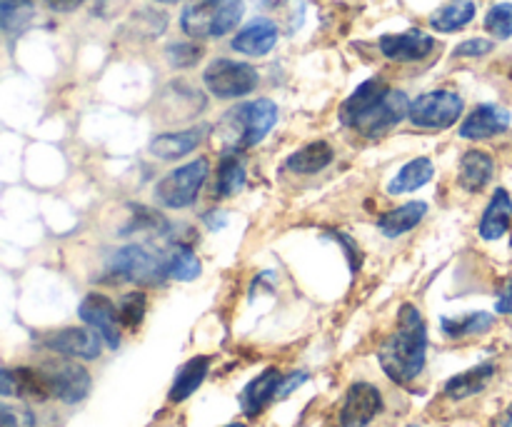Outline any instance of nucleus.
<instances>
[{"mask_svg":"<svg viewBox=\"0 0 512 427\" xmlns=\"http://www.w3.org/2000/svg\"><path fill=\"white\" fill-rule=\"evenodd\" d=\"M378 360L393 383L410 385L423 375L428 360V325L415 305L405 303L398 313V325L380 345Z\"/></svg>","mask_w":512,"mask_h":427,"instance_id":"f257e3e1","label":"nucleus"},{"mask_svg":"<svg viewBox=\"0 0 512 427\" xmlns=\"http://www.w3.org/2000/svg\"><path fill=\"white\" fill-rule=\"evenodd\" d=\"M278 123V105L270 98L250 100L230 108L215 128V140L223 153H243L268 138Z\"/></svg>","mask_w":512,"mask_h":427,"instance_id":"f03ea898","label":"nucleus"},{"mask_svg":"<svg viewBox=\"0 0 512 427\" xmlns=\"http://www.w3.org/2000/svg\"><path fill=\"white\" fill-rule=\"evenodd\" d=\"M243 13V0H193L180 13V28L193 40H215L238 28Z\"/></svg>","mask_w":512,"mask_h":427,"instance_id":"7ed1b4c3","label":"nucleus"},{"mask_svg":"<svg viewBox=\"0 0 512 427\" xmlns=\"http://www.w3.org/2000/svg\"><path fill=\"white\" fill-rule=\"evenodd\" d=\"M168 278L163 255L153 253L145 245H123L113 250L105 263L103 280L100 283L118 285V283H135V285H160Z\"/></svg>","mask_w":512,"mask_h":427,"instance_id":"20e7f679","label":"nucleus"},{"mask_svg":"<svg viewBox=\"0 0 512 427\" xmlns=\"http://www.w3.org/2000/svg\"><path fill=\"white\" fill-rule=\"evenodd\" d=\"M208 175H210L208 158L190 160V163L170 170L168 175H163V178L158 180L153 193L155 200H158V205H163V208L168 210L193 208L200 190H203L205 180H208Z\"/></svg>","mask_w":512,"mask_h":427,"instance_id":"39448f33","label":"nucleus"},{"mask_svg":"<svg viewBox=\"0 0 512 427\" xmlns=\"http://www.w3.org/2000/svg\"><path fill=\"white\" fill-rule=\"evenodd\" d=\"M465 110V100L455 90L438 88L418 95L410 103L408 120L420 130H448L460 120Z\"/></svg>","mask_w":512,"mask_h":427,"instance_id":"423d86ee","label":"nucleus"},{"mask_svg":"<svg viewBox=\"0 0 512 427\" xmlns=\"http://www.w3.org/2000/svg\"><path fill=\"white\" fill-rule=\"evenodd\" d=\"M258 80V70L253 65L230 58H215L203 70V85L210 95L220 100L245 98L258 88Z\"/></svg>","mask_w":512,"mask_h":427,"instance_id":"0eeeda50","label":"nucleus"},{"mask_svg":"<svg viewBox=\"0 0 512 427\" xmlns=\"http://www.w3.org/2000/svg\"><path fill=\"white\" fill-rule=\"evenodd\" d=\"M78 318L88 325L90 330L103 338L105 348L118 350L123 340V323H120L118 305L103 293H88L78 305Z\"/></svg>","mask_w":512,"mask_h":427,"instance_id":"6e6552de","label":"nucleus"},{"mask_svg":"<svg viewBox=\"0 0 512 427\" xmlns=\"http://www.w3.org/2000/svg\"><path fill=\"white\" fill-rule=\"evenodd\" d=\"M43 370L50 380L53 398H58L60 403L78 405L90 395L93 378L85 365H80V360H53V363L43 365Z\"/></svg>","mask_w":512,"mask_h":427,"instance_id":"1a4fd4ad","label":"nucleus"},{"mask_svg":"<svg viewBox=\"0 0 512 427\" xmlns=\"http://www.w3.org/2000/svg\"><path fill=\"white\" fill-rule=\"evenodd\" d=\"M40 345L50 353L60 355V358H73V360H98L103 353L105 343L95 330L90 328H63V330H50L40 338Z\"/></svg>","mask_w":512,"mask_h":427,"instance_id":"9d476101","label":"nucleus"},{"mask_svg":"<svg viewBox=\"0 0 512 427\" xmlns=\"http://www.w3.org/2000/svg\"><path fill=\"white\" fill-rule=\"evenodd\" d=\"M385 400L378 385L358 380L345 393L340 405V427H370L383 413Z\"/></svg>","mask_w":512,"mask_h":427,"instance_id":"9b49d317","label":"nucleus"},{"mask_svg":"<svg viewBox=\"0 0 512 427\" xmlns=\"http://www.w3.org/2000/svg\"><path fill=\"white\" fill-rule=\"evenodd\" d=\"M410 103H413V100H410L403 90L390 88L388 93H385V98L380 100L368 115L360 118V123L355 125V130L368 140L380 138V135H385L388 130H393L395 125H400L405 118H408Z\"/></svg>","mask_w":512,"mask_h":427,"instance_id":"f8f14e48","label":"nucleus"},{"mask_svg":"<svg viewBox=\"0 0 512 427\" xmlns=\"http://www.w3.org/2000/svg\"><path fill=\"white\" fill-rule=\"evenodd\" d=\"M0 395L5 400L23 398L33 403H45L53 398L50 380L43 368H5L0 373Z\"/></svg>","mask_w":512,"mask_h":427,"instance_id":"ddd939ff","label":"nucleus"},{"mask_svg":"<svg viewBox=\"0 0 512 427\" xmlns=\"http://www.w3.org/2000/svg\"><path fill=\"white\" fill-rule=\"evenodd\" d=\"M380 53L393 63H420L435 50V38L420 28H410L405 33L383 35L378 43Z\"/></svg>","mask_w":512,"mask_h":427,"instance_id":"4468645a","label":"nucleus"},{"mask_svg":"<svg viewBox=\"0 0 512 427\" xmlns=\"http://www.w3.org/2000/svg\"><path fill=\"white\" fill-rule=\"evenodd\" d=\"M283 378L285 375L280 373L278 368H268L263 370L258 378H253L245 385L243 393H240L238 398L240 410H243L245 418H258V415H263L265 410H268L270 403L280 400V385H283Z\"/></svg>","mask_w":512,"mask_h":427,"instance_id":"2eb2a0df","label":"nucleus"},{"mask_svg":"<svg viewBox=\"0 0 512 427\" xmlns=\"http://www.w3.org/2000/svg\"><path fill=\"white\" fill-rule=\"evenodd\" d=\"M278 38L280 28L275 20L253 18L235 33L230 48L240 55H248V58H263V55H268L278 45Z\"/></svg>","mask_w":512,"mask_h":427,"instance_id":"dca6fc26","label":"nucleus"},{"mask_svg":"<svg viewBox=\"0 0 512 427\" xmlns=\"http://www.w3.org/2000/svg\"><path fill=\"white\" fill-rule=\"evenodd\" d=\"M512 123L508 108L495 103H483L460 123V138L463 140H488L505 133Z\"/></svg>","mask_w":512,"mask_h":427,"instance_id":"f3484780","label":"nucleus"},{"mask_svg":"<svg viewBox=\"0 0 512 427\" xmlns=\"http://www.w3.org/2000/svg\"><path fill=\"white\" fill-rule=\"evenodd\" d=\"M388 90H390V85L385 83L383 78H370V80H365V83H360L358 88H355L353 93L343 100V105H340V110H338L340 123H343L345 128L355 130V125L360 123V118H363V115H368L370 110H373L375 105L385 98V93H388Z\"/></svg>","mask_w":512,"mask_h":427,"instance_id":"a211bd4d","label":"nucleus"},{"mask_svg":"<svg viewBox=\"0 0 512 427\" xmlns=\"http://www.w3.org/2000/svg\"><path fill=\"white\" fill-rule=\"evenodd\" d=\"M208 128L205 125H195V128L173 130V133H160L150 140V155L160 160H180L185 155L193 153L200 143H203Z\"/></svg>","mask_w":512,"mask_h":427,"instance_id":"6ab92c4d","label":"nucleus"},{"mask_svg":"<svg viewBox=\"0 0 512 427\" xmlns=\"http://www.w3.org/2000/svg\"><path fill=\"white\" fill-rule=\"evenodd\" d=\"M512 228V198L505 188H498L490 198L488 208L483 210V218L478 223V235L485 243H495Z\"/></svg>","mask_w":512,"mask_h":427,"instance_id":"aec40b11","label":"nucleus"},{"mask_svg":"<svg viewBox=\"0 0 512 427\" xmlns=\"http://www.w3.org/2000/svg\"><path fill=\"white\" fill-rule=\"evenodd\" d=\"M495 373H498L495 363L475 365V368L465 370V373L453 375V378L445 383L443 395L448 400H455V403H463V400L475 398V395H480L490 383H493Z\"/></svg>","mask_w":512,"mask_h":427,"instance_id":"412c9836","label":"nucleus"},{"mask_svg":"<svg viewBox=\"0 0 512 427\" xmlns=\"http://www.w3.org/2000/svg\"><path fill=\"white\" fill-rule=\"evenodd\" d=\"M493 175H495L493 155L485 153V150H468V153H463V158H460V165H458L460 188L468 190V193H480V190L488 188Z\"/></svg>","mask_w":512,"mask_h":427,"instance_id":"4be33fe9","label":"nucleus"},{"mask_svg":"<svg viewBox=\"0 0 512 427\" xmlns=\"http://www.w3.org/2000/svg\"><path fill=\"white\" fill-rule=\"evenodd\" d=\"M428 215V203L423 200H410V203L400 205V208H393L390 213L380 215L378 218V228L380 233L385 235L388 240L400 238V235L410 233V230L418 228L420 223Z\"/></svg>","mask_w":512,"mask_h":427,"instance_id":"5701e85b","label":"nucleus"},{"mask_svg":"<svg viewBox=\"0 0 512 427\" xmlns=\"http://www.w3.org/2000/svg\"><path fill=\"white\" fill-rule=\"evenodd\" d=\"M335 160V150L328 140H313V143L303 145L300 150H295L293 155H288L285 160V168L295 175H315L320 170L328 168Z\"/></svg>","mask_w":512,"mask_h":427,"instance_id":"b1692460","label":"nucleus"},{"mask_svg":"<svg viewBox=\"0 0 512 427\" xmlns=\"http://www.w3.org/2000/svg\"><path fill=\"white\" fill-rule=\"evenodd\" d=\"M208 373H210V358H208V355H195V358H190L188 363H185L183 368L178 370L173 385H170V393H168L170 403H173V405L185 403V400H188L190 395H193L195 390H198L200 385L205 383Z\"/></svg>","mask_w":512,"mask_h":427,"instance_id":"393cba45","label":"nucleus"},{"mask_svg":"<svg viewBox=\"0 0 512 427\" xmlns=\"http://www.w3.org/2000/svg\"><path fill=\"white\" fill-rule=\"evenodd\" d=\"M475 13H478V8H475L473 0H450L430 15L428 23L438 33H458L465 25L473 23Z\"/></svg>","mask_w":512,"mask_h":427,"instance_id":"a878e982","label":"nucleus"},{"mask_svg":"<svg viewBox=\"0 0 512 427\" xmlns=\"http://www.w3.org/2000/svg\"><path fill=\"white\" fill-rule=\"evenodd\" d=\"M435 175V165L430 158H415L410 160L408 165H403V168L398 170V175H395L393 180L388 183V193L390 195H405V193H415V190L425 188V185L433 180Z\"/></svg>","mask_w":512,"mask_h":427,"instance_id":"bb28decb","label":"nucleus"},{"mask_svg":"<svg viewBox=\"0 0 512 427\" xmlns=\"http://www.w3.org/2000/svg\"><path fill=\"white\" fill-rule=\"evenodd\" d=\"M245 180H248V170L240 153H223L218 163V178H215V195L233 198L245 188Z\"/></svg>","mask_w":512,"mask_h":427,"instance_id":"cd10ccee","label":"nucleus"},{"mask_svg":"<svg viewBox=\"0 0 512 427\" xmlns=\"http://www.w3.org/2000/svg\"><path fill=\"white\" fill-rule=\"evenodd\" d=\"M165 258V270H168L170 280H180V283H190V280L198 278L203 273V263L195 255V250L185 243L170 245Z\"/></svg>","mask_w":512,"mask_h":427,"instance_id":"c85d7f7f","label":"nucleus"},{"mask_svg":"<svg viewBox=\"0 0 512 427\" xmlns=\"http://www.w3.org/2000/svg\"><path fill=\"white\" fill-rule=\"evenodd\" d=\"M495 325L490 313H468L463 318H443L440 320V330L448 340H465L485 335Z\"/></svg>","mask_w":512,"mask_h":427,"instance_id":"c756f323","label":"nucleus"},{"mask_svg":"<svg viewBox=\"0 0 512 427\" xmlns=\"http://www.w3.org/2000/svg\"><path fill=\"white\" fill-rule=\"evenodd\" d=\"M33 15V0H0V25L5 35H15L28 28Z\"/></svg>","mask_w":512,"mask_h":427,"instance_id":"7c9ffc66","label":"nucleus"},{"mask_svg":"<svg viewBox=\"0 0 512 427\" xmlns=\"http://www.w3.org/2000/svg\"><path fill=\"white\" fill-rule=\"evenodd\" d=\"M145 310H148V298H145L143 290H130V293H125L118 303V315L123 328H140V323L145 318Z\"/></svg>","mask_w":512,"mask_h":427,"instance_id":"2f4dec72","label":"nucleus"},{"mask_svg":"<svg viewBox=\"0 0 512 427\" xmlns=\"http://www.w3.org/2000/svg\"><path fill=\"white\" fill-rule=\"evenodd\" d=\"M165 55H168V63L173 68L185 70L200 63V58L205 55V48L200 43H195V40H185V43H170Z\"/></svg>","mask_w":512,"mask_h":427,"instance_id":"473e14b6","label":"nucleus"},{"mask_svg":"<svg viewBox=\"0 0 512 427\" xmlns=\"http://www.w3.org/2000/svg\"><path fill=\"white\" fill-rule=\"evenodd\" d=\"M485 30L498 40L512 38V3H495L485 15Z\"/></svg>","mask_w":512,"mask_h":427,"instance_id":"72a5a7b5","label":"nucleus"},{"mask_svg":"<svg viewBox=\"0 0 512 427\" xmlns=\"http://www.w3.org/2000/svg\"><path fill=\"white\" fill-rule=\"evenodd\" d=\"M0 427H35L33 410L5 400L3 408H0Z\"/></svg>","mask_w":512,"mask_h":427,"instance_id":"f704fd0d","label":"nucleus"},{"mask_svg":"<svg viewBox=\"0 0 512 427\" xmlns=\"http://www.w3.org/2000/svg\"><path fill=\"white\" fill-rule=\"evenodd\" d=\"M495 50V43L488 38H468L453 50L455 58H485Z\"/></svg>","mask_w":512,"mask_h":427,"instance_id":"c9c22d12","label":"nucleus"},{"mask_svg":"<svg viewBox=\"0 0 512 427\" xmlns=\"http://www.w3.org/2000/svg\"><path fill=\"white\" fill-rule=\"evenodd\" d=\"M495 310L500 315H512V278L505 280L498 290V300H495Z\"/></svg>","mask_w":512,"mask_h":427,"instance_id":"e433bc0d","label":"nucleus"},{"mask_svg":"<svg viewBox=\"0 0 512 427\" xmlns=\"http://www.w3.org/2000/svg\"><path fill=\"white\" fill-rule=\"evenodd\" d=\"M305 380H308V373H300V370H295V373L285 375L283 385H280V400L288 398V395L293 393L295 388H300V385H303Z\"/></svg>","mask_w":512,"mask_h":427,"instance_id":"4c0bfd02","label":"nucleus"},{"mask_svg":"<svg viewBox=\"0 0 512 427\" xmlns=\"http://www.w3.org/2000/svg\"><path fill=\"white\" fill-rule=\"evenodd\" d=\"M203 223L208 230H220L228 225V213H220V210H210L203 215Z\"/></svg>","mask_w":512,"mask_h":427,"instance_id":"58836bf2","label":"nucleus"},{"mask_svg":"<svg viewBox=\"0 0 512 427\" xmlns=\"http://www.w3.org/2000/svg\"><path fill=\"white\" fill-rule=\"evenodd\" d=\"M43 3L48 5L50 10H55V13H73V10L80 8L85 0H43Z\"/></svg>","mask_w":512,"mask_h":427,"instance_id":"ea45409f","label":"nucleus"},{"mask_svg":"<svg viewBox=\"0 0 512 427\" xmlns=\"http://www.w3.org/2000/svg\"><path fill=\"white\" fill-rule=\"evenodd\" d=\"M490 427H512V405H510V408L505 410V413L500 415V418L495 420V423L490 425Z\"/></svg>","mask_w":512,"mask_h":427,"instance_id":"a19ab883","label":"nucleus"},{"mask_svg":"<svg viewBox=\"0 0 512 427\" xmlns=\"http://www.w3.org/2000/svg\"><path fill=\"white\" fill-rule=\"evenodd\" d=\"M260 3H263V5H268V8H278V5L283 3V0H260Z\"/></svg>","mask_w":512,"mask_h":427,"instance_id":"79ce46f5","label":"nucleus"},{"mask_svg":"<svg viewBox=\"0 0 512 427\" xmlns=\"http://www.w3.org/2000/svg\"><path fill=\"white\" fill-rule=\"evenodd\" d=\"M155 3H165V5H175V3H180V0H155Z\"/></svg>","mask_w":512,"mask_h":427,"instance_id":"37998d69","label":"nucleus"},{"mask_svg":"<svg viewBox=\"0 0 512 427\" xmlns=\"http://www.w3.org/2000/svg\"><path fill=\"white\" fill-rule=\"evenodd\" d=\"M225 427H248L245 423H230V425H225Z\"/></svg>","mask_w":512,"mask_h":427,"instance_id":"c03bdc74","label":"nucleus"},{"mask_svg":"<svg viewBox=\"0 0 512 427\" xmlns=\"http://www.w3.org/2000/svg\"><path fill=\"white\" fill-rule=\"evenodd\" d=\"M405 427H423V425H405Z\"/></svg>","mask_w":512,"mask_h":427,"instance_id":"a18cd8bd","label":"nucleus"},{"mask_svg":"<svg viewBox=\"0 0 512 427\" xmlns=\"http://www.w3.org/2000/svg\"><path fill=\"white\" fill-rule=\"evenodd\" d=\"M510 245H512V235H510Z\"/></svg>","mask_w":512,"mask_h":427,"instance_id":"49530a36","label":"nucleus"}]
</instances>
